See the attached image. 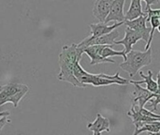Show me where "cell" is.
Masks as SVG:
<instances>
[{
	"label": "cell",
	"mask_w": 160,
	"mask_h": 135,
	"mask_svg": "<svg viewBox=\"0 0 160 135\" xmlns=\"http://www.w3.org/2000/svg\"><path fill=\"white\" fill-rule=\"evenodd\" d=\"M149 135H160V132H150Z\"/></svg>",
	"instance_id": "obj_22"
},
{
	"label": "cell",
	"mask_w": 160,
	"mask_h": 135,
	"mask_svg": "<svg viewBox=\"0 0 160 135\" xmlns=\"http://www.w3.org/2000/svg\"><path fill=\"white\" fill-rule=\"evenodd\" d=\"M157 83H158V91L157 94H160V71L158 74V81H157Z\"/></svg>",
	"instance_id": "obj_21"
},
{
	"label": "cell",
	"mask_w": 160,
	"mask_h": 135,
	"mask_svg": "<svg viewBox=\"0 0 160 135\" xmlns=\"http://www.w3.org/2000/svg\"><path fill=\"white\" fill-rule=\"evenodd\" d=\"M106 45H93L85 48L83 50V54H86L90 57L91 65H98L101 63H112L114 64L115 61L112 58H103L101 56V51Z\"/></svg>",
	"instance_id": "obj_9"
},
{
	"label": "cell",
	"mask_w": 160,
	"mask_h": 135,
	"mask_svg": "<svg viewBox=\"0 0 160 135\" xmlns=\"http://www.w3.org/2000/svg\"><path fill=\"white\" fill-rule=\"evenodd\" d=\"M160 132V121L155 122H140L135 124V132L133 135H140L142 132Z\"/></svg>",
	"instance_id": "obj_16"
},
{
	"label": "cell",
	"mask_w": 160,
	"mask_h": 135,
	"mask_svg": "<svg viewBox=\"0 0 160 135\" xmlns=\"http://www.w3.org/2000/svg\"><path fill=\"white\" fill-rule=\"evenodd\" d=\"M28 91L29 87L23 84L8 83L0 86V107L7 102H10L16 108Z\"/></svg>",
	"instance_id": "obj_4"
},
{
	"label": "cell",
	"mask_w": 160,
	"mask_h": 135,
	"mask_svg": "<svg viewBox=\"0 0 160 135\" xmlns=\"http://www.w3.org/2000/svg\"><path fill=\"white\" fill-rule=\"evenodd\" d=\"M74 76L81 84L84 86L92 85L94 86H106L114 84L120 86H127L129 84V81L126 78H122L119 72L114 75H107L104 73H89L82 69L80 62H78L74 68Z\"/></svg>",
	"instance_id": "obj_2"
},
{
	"label": "cell",
	"mask_w": 160,
	"mask_h": 135,
	"mask_svg": "<svg viewBox=\"0 0 160 135\" xmlns=\"http://www.w3.org/2000/svg\"><path fill=\"white\" fill-rule=\"evenodd\" d=\"M112 0H97L93 7V15L96 19L99 21V23H105L107 19Z\"/></svg>",
	"instance_id": "obj_11"
},
{
	"label": "cell",
	"mask_w": 160,
	"mask_h": 135,
	"mask_svg": "<svg viewBox=\"0 0 160 135\" xmlns=\"http://www.w3.org/2000/svg\"><path fill=\"white\" fill-rule=\"evenodd\" d=\"M152 59L151 49L145 52L132 50L127 55V59L120 64V68L127 71L130 77H133L142 67L150 65L152 63Z\"/></svg>",
	"instance_id": "obj_3"
},
{
	"label": "cell",
	"mask_w": 160,
	"mask_h": 135,
	"mask_svg": "<svg viewBox=\"0 0 160 135\" xmlns=\"http://www.w3.org/2000/svg\"><path fill=\"white\" fill-rule=\"evenodd\" d=\"M21 135H22V134H21Z\"/></svg>",
	"instance_id": "obj_25"
},
{
	"label": "cell",
	"mask_w": 160,
	"mask_h": 135,
	"mask_svg": "<svg viewBox=\"0 0 160 135\" xmlns=\"http://www.w3.org/2000/svg\"><path fill=\"white\" fill-rule=\"evenodd\" d=\"M146 23H147V14L144 13L142 16L139 17L136 20L133 21H125L124 24H126L128 28L140 33L142 38L143 40L148 41L149 37H150V32H151V27H147L146 26Z\"/></svg>",
	"instance_id": "obj_6"
},
{
	"label": "cell",
	"mask_w": 160,
	"mask_h": 135,
	"mask_svg": "<svg viewBox=\"0 0 160 135\" xmlns=\"http://www.w3.org/2000/svg\"><path fill=\"white\" fill-rule=\"evenodd\" d=\"M83 50L78 47L77 44L64 45L59 54V67L60 71L57 79L66 83H69L76 87H85L86 86L81 84L74 76V68L78 62L81 61Z\"/></svg>",
	"instance_id": "obj_1"
},
{
	"label": "cell",
	"mask_w": 160,
	"mask_h": 135,
	"mask_svg": "<svg viewBox=\"0 0 160 135\" xmlns=\"http://www.w3.org/2000/svg\"><path fill=\"white\" fill-rule=\"evenodd\" d=\"M9 122H10V120H9V119H8V117H0V132H2L3 128H4L8 123H9Z\"/></svg>",
	"instance_id": "obj_19"
},
{
	"label": "cell",
	"mask_w": 160,
	"mask_h": 135,
	"mask_svg": "<svg viewBox=\"0 0 160 135\" xmlns=\"http://www.w3.org/2000/svg\"><path fill=\"white\" fill-rule=\"evenodd\" d=\"M145 3H146V9L144 11V13L147 14V23L149 22V20L152 18V17H158L160 15V8H151V5L153 4H156L158 3V1H149V0H145Z\"/></svg>",
	"instance_id": "obj_18"
},
{
	"label": "cell",
	"mask_w": 160,
	"mask_h": 135,
	"mask_svg": "<svg viewBox=\"0 0 160 135\" xmlns=\"http://www.w3.org/2000/svg\"><path fill=\"white\" fill-rule=\"evenodd\" d=\"M158 32H159V33H160V24H159V25H158Z\"/></svg>",
	"instance_id": "obj_23"
},
{
	"label": "cell",
	"mask_w": 160,
	"mask_h": 135,
	"mask_svg": "<svg viewBox=\"0 0 160 135\" xmlns=\"http://www.w3.org/2000/svg\"><path fill=\"white\" fill-rule=\"evenodd\" d=\"M139 40H143L142 36L140 33L127 27L125 30V37L120 40H116L115 45H119V44L124 45L125 53H126V55H128V53H130L132 51L133 45H135Z\"/></svg>",
	"instance_id": "obj_7"
},
{
	"label": "cell",
	"mask_w": 160,
	"mask_h": 135,
	"mask_svg": "<svg viewBox=\"0 0 160 135\" xmlns=\"http://www.w3.org/2000/svg\"><path fill=\"white\" fill-rule=\"evenodd\" d=\"M158 19H159V22H160V15H159V16H158Z\"/></svg>",
	"instance_id": "obj_24"
},
{
	"label": "cell",
	"mask_w": 160,
	"mask_h": 135,
	"mask_svg": "<svg viewBox=\"0 0 160 135\" xmlns=\"http://www.w3.org/2000/svg\"><path fill=\"white\" fill-rule=\"evenodd\" d=\"M120 33L118 31V29L113 30L112 32L98 37V38H91V37H87L85 38L83 40H82L80 43H78V47L82 48V50H84L85 48L89 47V46H93V45H106V46H114L115 45V41L116 39L119 38Z\"/></svg>",
	"instance_id": "obj_5"
},
{
	"label": "cell",
	"mask_w": 160,
	"mask_h": 135,
	"mask_svg": "<svg viewBox=\"0 0 160 135\" xmlns=\"http://www.w3.org/2000/svg\"><path fill=\"white\" fill-rule=\"evenodd\" d=\"M140 76H142L143 78L142 81H129V84H133V85H142V84H145L146 85V89L149 90L150 92L157 94L158 91V83L153 79V72L152 70H148L147 75L144 74L143 71H140Z\"/></svg>",
	"instance_id": "obj_14"
},
{
	"label": "cell",
	"mask_w": 160,
	"mask_h": 135,
	"mask_svg": "<svg viewBox=\"0 0 160 135\" xmlns=\"http://www.w3.org/2000/svg\"><path fill=\"white\" fill-rule=\"evenodd\" d=\"M101 56L103 58H111L112 56H122L124 57V60L127 59V55L125 53V50L114 51L112 50V46H104V48L101 51Z\"/></svg>",
	"instance_id": "obj_17"
},
{
	"label": "cell",
	"mask_w": 160,
	"mask_h": 135,
	"mask_svg": "<svg viewBox=\"0 0 160 135\" xmlns=\"http://www.w3.org/2000/svg\"><path fill=\"white\" fill-rule=\"evenodd\" d=\"M10 115V113L8 111H4V112H0V117H8Z\"/></svg>",
	"instance_id": "obj_20"
},
{
	"label": "cell",
	"mask_w": 160,
	"mask_h": 135,
	"mask_svg": "<svg viewBox=\"0 0 160 135\" xmlns=\"http://www.w3.org/2000/svg\"><path fill=\"white\" fill-rule=\"evenodd\" d=\"M144 11L142 10V1L141 0H132L129 6L128 10L125 14L126 21H133L138 19L139 17L142 16Z\"/></svg>",
	"instance_id": "obj_15"
},
{
	"label": "cell",
	"mask_w": 160,
	"mask_h": 135,
	"mask_svg": "<svg viewBox=\"0 0 160 135\" xmlns=\"http://www.w3.org/2000/svg\"><path fill=\"white\" fill-rule=\"evenodd\" d=\"M126 1L125 0H112L111 9L107 19L105 20L106 24L111 22H117V23H124L126 21L125 14H124V6Z\"/></svg>",
	"instance_id": "obj_8"
},
{
	"label": "cell",
	"mask_w": 160,
	"mask_h": 135,
	"mask_svg": "<svg viewBox=\"0 0 160 135\" xmlns=\"http://www.w3.org/2000/svg\"><path fill=\"white\" fill-rule=\"evenodd\" d=\"M135 86V91L133 92V105L138 106L140 109L144 108V105L150 101L156 94L150 92L144 87H142L140 85H134Z\"/></svg>",
	"instance_id": "obj_10"
},
{
	"label": "cell",
	"mask_w": 160,
	"mask_h": 135,
	"mask_svg": "<svg viewBox=\"0 0 160 135\" xmlns=\"http://www.w3.org/2000/svg\"><path fill=\"white\" fill-rule=\"evenodd\" d=\"M122 24H124V23H115L112 25L106 24V23H91L90 24V28H91V38L95 39V38H98L104 35H107L111 32H112L113 30L117 29L119 26H121Z\"/></svg>",
	"instance_id": "obj_13"
},
{
	"label": "cell",
	"mask_w": 160,
	"mask_h": 135,
	"mask_svg": "<svg viewBox=\"0 0 160 135\" xmlns=\"http://www.w3.org/2000/svg\"><path fill=\"white\" fill-rule=\"evenodd\" d=\"M87 129L91 132H93V135H101L103 132H110V120L107 117H104L101 116V114L97 115V118L94 122L88 123Z\"/></svg>",
	"instance_id": "obj_12"
}]
</instances>
